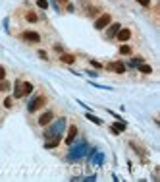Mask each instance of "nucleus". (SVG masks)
Instances as JSON below:
<instances>
[{"label": "nucleus", "mask_w": 160, "mask_h": 182, "mask_svg": "<svg viewBox=\"0 0 160 182\" xmlns=\"http://www.w3.org/2000/svg\"><path fill=\"white\" fill-rule=\"evenodd\" d=\"M87 151H89V145H87L85 142H81L79 145H75L73 149L70 151V161H77V159H81Z\"/></svg>", "instance_id": "f03ea898"}, {"label": "nucleus", "mask_w": 160, "mask_h": 182, "mask_svg": "<svg viewBox=\"0 0 160 182\" xmlns=\"http://www.w3.org/2000/svg\"><path fill=\"white\" fill-rule=\"evenodd\" d=\"M8 89H10V83L6 79H0V91H8Z\"/></svg>", "instance_id": "f3484780"}, {"label": "nucleus", "mask_w": 160, "mask_h": 182, "mask_svg": "<svg viewBox=\"0 0 160 182\" xmlns=\"http://www.w3.org/2000/svg\"><path fill=\"white\" fill-rule=\"evenodd\" d=\"M137 68H139V70H141L143 74H151V72H152V68L148 66V64H143V62H141L139 66H137Z\"/></svg>", "instance_id": "2eb2a0df"}, {"label": "nucleus", "mask_w": 160, "mask_h": 182, "mask_svg": "<svg viewBox=\"0 0 160 182\" xmlns=\"http://www.w3.org/2000/svg\"><path fill=\"white\" fill-rule=\"evenodd\" d=\"M52 112L50 110H47V112H42V115L39 116V124H41V126H48V124L52 122Z\"/></svg>", "instance_id": "39448f33"}, {"label": "nucleus", "mask_w": 160, "mask_h": 182, "mask_svg": "<svg viewBox=\"0 0 160 182\" xmlns=\"http://www.w3.org/2000/svg\"><path fill=\"white\" fill-rule=\"evenodd\" d=\"M37 6H39L41 10H47V8H48V2H47V0H37Z\"/></svg>", "instance_id": "a211bd4d"}, {"label": "nucleus", "mask_w": 160, "mask_h": 182, "mask_svg": "<svg viewBox=\"0 0 160 182\" xmlns=\"http://www.w3.org/2000/svg\"><path fill=\"white\" fill-rule=\"evenodd\" d=\"M60 140H62V138H52L50 142H47V147H56V145L60 143Z\"/></svg>", "instance_id": "dca6fc26"}, {"label": "nucleus", "mask_w": 160, "mask_h": 182, "mask_svg": "<svg viewBox=\"0 0 160 182\" xmlns=\"http://www.w3.org/2000/svg\"><path fill=\"white\" fill-rule=\"evenodd\" d=\"M91 64H93L95 68H100V62H97V60H91Z\"/></svg>", "instance_id": "393cba45"}, {"label": "nucleus", "mask_w": 160, "mask_h": 182, "mask_svg": "<svg viewBox=\"0 0 160 182\" xmlns=\"http://www.w3.org/2000/svg\"><path fill=\"white\" fill-rule=\"evenodd\" d=\"M64 64H73L75 58H73V54H62V58H60Z\"/></svg>", "instance_id": "4468645a"}, {"label": "nucleus", "mask_w": 160, "mask_h": 182, "mask_svg": "<svg viewBox=\"0 0 160 182\" xmlns=\"http://www.w3.org/2000/svg\"><path fill=\"white\" fill-rule=\"evenodd\" d=\"M120 29H122V25H120V24H112V25L108 27V37H116Z\"/></svg>", "instance_id": "9b49d317"}, {"label": "nucleus", "mask_w": 160, "mask_h": 182, "mask_svg": "<svg viewBox=\"0 0 160 182\" xmlns=\"http://www.w3.org/2000/svg\"><path fill=\"white\" fill-rule=\"evenodd\" d=\"M56 2H64V4H66V2H68V0H56Z\"/></svg>", "instance_id": "a878e982"}, {"label": "nucleus", "mask_w": 160, "mask_h": 182, "mask_svg": "<svg viewBox=\"0 0 160 182\" xmlns=\"http://www.w3.org/2000/svg\"><path fill=\"white\" fill-rule=\"evenodd\" d=\"M4 107H6V109L12 107V99H6V101H4Z\"/></svg>", "instance_id": "5701e85b"}, {"label": "nucleus", "mask_w": 160, "mask_h": 182, "mask_svg": "<svg viewBox=\"0 0 160 182\" xmlns=\"http://www.w3.org/2000/svg\"><path fill=\"white\" fill-rule=\"evenodd\" d=\"M39 18H37V14H27V21H31V24H35Z\"/></svg>", "instance_id": "412c9836"}, {"label": "nucleus", "mask_w": 160, "mask_h": 182, "mask_svg": "<svg viewBox=\"0 0 160 182\" xmlns=\"http://www.w3.org/2000/svg\"><path fill=\"white\" fill-rule=\"evenodd\" d=\"M21 89H23V97H25V95H29L31 91H33V83H29V82H23V83H21Z\"/></svg>", "instance_id": "ddd939ff"}, {"label": "nucleus", "mask_w": 160, "mask_h": 182, "mask_svg": "<svg viewBox=\"0 0 160 182\" xmlns=\"http://www.w3.org/2000/svg\"><path fill=\"white\" fill-rule=\"evenodd\" d=\"M116 37H118L120 41H128V39L131 37V31H129V29H120Z\"/></svg>", "instance_id": "9d476101"}, {"label": "nucleus", "mask_w": 160, "mask_h": 182, "mask_svg": "<svg viewBox=\"0 0 160 182\" xmlns=\"http://www.w3.org/2000/svg\"><path fill=\"white\" fill-rule=\"evenodd\" d=\"M75 138H77V126H70V130H68V136H66L64 142L72 145V143L75 142Z\"/></svg>", "instance_id": "423d86ee"}, {"label": "nucleus", "mask_w": 160, "mask_h": 182, "mask_svg": "<svg viewBox=\"0 0 160 182\" xmlns=\"http://www.w3.org/2000/svg\"><path fill=\"white\" fill-rule=\"evenodd\" d=\"M110 19H112L110 14H102V16L95 21V27H97V29H104L106 25H110Z\"/></svg>", "instance_id": "20e7f679"}, {"label": "nucleus", "mask_w": 160, "mask_h": 182, "mask_svg": "<svg viewBox=\"0 0 160 182\" xmlns=\"http://www.w3.org/2000/svg\"><path fill=\"white\" fill-rule=\"evenodd\" d=\"M137 2L143 4V6H148V2H151V0H137Z\"/></svg>", "instance_id": "b1692460"}, {"label": "nucleus", "mask_w": 160, "mask_h": 182, "mask_svg": "<svg viewBox=\"0 0 160 182\" xmlns=\"http://www.w3.org/2000/svg\"><path fill=\"white\" fill-rule=\"evenodd\" d=\"M64 128H66V118L54 120V124H52V126H48V130H47V138H62Z\"/></svg>", "instance_id": "f257e3e1"}, {"label": "nucleus", "mask_w": 160, "mask_h": 182, "mask_svg": "<svg viewBox=\"0 0 160 182\" xmlns=\"http://www.w3.org/2000/svg\"><path fill=\"white\" fill-rule=\"evenodd\" d=\"M4 78H6V70H4L2 66H0V79H4Z\"/></svg>", "instance_id": "4be33fe9"}, {"label": "nucleus", "mask_w": 160, "mask_h": 182, "mask_svg": "<svg viewBox=\"0 0 160 182\" xmlns=\"http://www.w3.org/2000/svg\"><path fill=\"white\" fill-rule=\"evenodd\" d=\"M108 70H114L116 74H123L125 72V64L123 62H112V64H108Z\"/></svg>", "instance_id": "6e6552de"}, {"label": "nucleus", "mask_w": 160, "mask_h": 182, "mask_svg": "<svg viewBox=\"0 0 160 182\" xmlns=\"http://www.w3.org/2000/svg\"><path fill=\"white\" fill-rule=\"evenodd\" d=\"M14 97H23V89H21V82H19V79H18V82H16V85H14Z\"/></svg>", "instance_id": "f8f14e48"}, {"label": "nucleus", "mask_w": 160, "mask_h": 182, "mask_svg": "<svg viewBox=\"0 0 160 182\" xmlns=\"http://www.w3.org/2000/svg\"><path fill=\"white\" fill-rule=\"evenodd\" d=\"M44 105H47V99H44V97H37V99H33L31 103H29V112H35V110L42 109Z\"/></svg>", "instance_id": "7ed1b4c3"}, {"label": "nucleus", "mask_w": 160, "mask_h": 182, "mask_svg": "<svg viewBox=\"0 0 160 182\" xmlns=\"http://www.w3.org/2000/svg\"><path fill=\"white\" fill-rule=\"evenodd\" d=\"M87 118H89L91 122H95V124H102V120H100L98 116H95V115H87Z\"/></svg>", "instance_id": "6ab92c4d"}, {"label": "nucleus", "mask_w": 160, "mask_h": 182, "mask_svg": "<svg viewBox=\"0 0 160 182\" xmlns=\"http://www.w3.org/2000/svg\"><path fill=\"white\" fill-rule=\"evenodd\" d=\"M23 39L29 41V43H39V41H41L39 33H35V31H25V33H23Z\"/></svg>", "instance_id": "0eeeda50"}, {"label": "nucleus", "mask_w": 160, "mask_h": 182, "mask_svg": "<svg viewBox=\"0 0 160 182\" xmlns=\"http://www.w3.org/2000/svg\"><path fill=\"white\" fill-rule=\"evenodd\" d=\"M123 130H125V122H122V120L114 122V126H112V134H120V132H123Z\"/></svg>", "instance_id": "1a4fd4ad"}, {"label": "nucleus", "mask_w": 160, "mask_h": 182, "mask_svg": "<svg viewBox=\"0 0 160 182\" xmlns=\"http://www.w3.org/2000/svg\"><path fill=\"white\" fill-rule=\"evenodd\" d=\"M120 52H122V54H129V52H131V47H128V45H122V47H120Z\"/></svg>", "instance_id": "aec40b11"}]
</instances>
